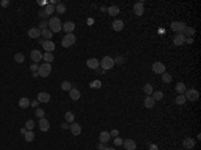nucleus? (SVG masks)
Instances as JSON below:
<instances>
[{
  "mask_svg": "<svg viewBox=\"0 0 201 150\" xmlns=\"http://www.w3.org/2000/svg\"><path fill=\"white\" fill-rule=\"evenodd\" d=\"M151 98L154 99V101H161V99L163 98V94H162V91H153V94H151Z\"/></svg>",
  "mask_w": 201,
  "mask_h": 150,
  "instance_id": "32",
  "label": "nucleus"
},
{
  "mask_svg": "<svg viewBox=\"0 0 201 150\" xmlns=\"http://www.w3.org/2000/svg\"><path fill=\"white\" fill-rule=\"evenodd\" d=\"M30 56H31V59L35 62V63H39V62L43 59V54H42L39 50H32Z\"/></svg>",
  "mask_w": 201,
  "mask_h": 150,
  "instance_id": "10",
  "label": "nucleus"
},
{
  "mask_svg": "<svg viewBox=\"0 0 201 150\" xmlns=\"http://www.w3.org/2000/svg\"><path fill=\"white\" fill-rule=\"evenodd\" d=\"M153 86H151L150 83H146V85H145L144 86V93L145 94H148V95H151V94H153Z\"/></svg>",
  "mask_w": 201,
  "mask_h": 150,
  "instance_id": "36",
  "label": "nucleus"
},
{
  "mask_svg": "<svg viewBox=\"0 0 201 150\" xmlns=\"http://www.w3.org/2000/svg\"><path fill=\"white\" fill-rule=\"evenodd\" d=\"M40 34H42V31L38 28V27H34V28H31L28 31V36L31 39H38L39 36H40Z\"/></svg>",
  "mask_w": 201,
  "mask_h": 150,
  "instance_id": "20",
  "label": "nucleus"
},
{
  "mask_svg": "<svg viewBox=\"0 0 201 150\" xmlns=\"http://www.w3.org/2000/svg\"><path fill=\"white\" fill-rule=\"evenodd\" d=\"M38 103H39V101H38V99H35V101H32V102H31L32 107H36V106H38Z\"/></svg>",
  "mask_w": 201,
  "mask_h": 150,
  "instance_id": "52",
  "label": "nucleus"
},
{
  "mask_svg": "<svg viewBox=\"0 0 201 150\" xmlns=\"http://www.w3.org/2000/svg\"><path fill=\"white\" fill-rule=\"evenodd\" d=\"M43 59L46 63H51L54 61V54L52 52H46V54H43Z\"/></svg>",
  "mask_w": 201,
  "mask_h": 150,
  "instance_id": "33",
  "label": "nucleus"
},
{
  "mask_svg": "<svg viewBox=\"0 0 201 150\" xmlns=\"http://www.w3.org/2000/svg\"><path fill=\"white\" fill-rule=\"evenodd\" d=\"M25 131H27V129H25V127H24V129H20V134L24 135V134H25Z\"/></svg>",
  "mask_w": 201,
  "mask_h": 150,
  "instance_id": "55",
  "label": "nucleus"
},
{
  "mask_svg": "<svg viewBox=\"0 0 201 150\" xmlns=\"http://www.w3.org/2000/svg\"><path fill=\"white\" fill-rule=\"evenodd\" d=\"M170 28L174 32H177V34H184V31L186 28V24L185 22H173L170 24Z\"/></svg>",
  "mask_w": 201,
  "mask_h": 150,
  "instance_id": "6",
  "label": "nucleus"
},
{
  "mask_svg": "<svg viewBox=\"0 0 201 150\" xmlns=\"http://www.w3.org/2000/svg\"><path fill=\"white\" fill-rule=\"evenodd\" d=\"M24 55L22 54V52H18V54H15V62L16 63H23L24 62Z\"/></svg>",
  "mask_w": 201,
  "mask_h": 150,
  "instance_id": "39",
  "label": "nucleus"
},
{
  "mask_svg": "<svg viewBox=\"0 0 201 150\" xmlns=\"http://www.w3.org/2000/svg\"><path fill=\"white\" fill-rule=\"evenodd\" d=\"M176 91L178 94H184L186 91V86H185V83H182V82H180V83H177L176 85Z\"/></svg>",
  "mask_w": 201,
  "mask_h": 150,
  "instance_id": "27",
  "label": "nucleus"
},
{
  "mask_svg": "<svg viewBox=\"0 0 201 150\" xmlns=\"http://www.w3.org/2000/svg\"><path fill=\"white\" fill-rule=\"evenodd\" d=\"M118 135H120V133H118V130H117V129H113V130L110 131V137H118Z\"/></svg>",
  "mask_w": 201,
  "mask_h": 150,
  "instance_id": "46",
  "label": "nucleus"
},
{
  "mask_svg": "<svg viewBox=\"0 0 201 150\" xmlns=\"http://www.w3.org/2000/svg\"><path fill=\"white\" fill-rule=\"evenodd\" d=\"M154 103H156V101L151 98V95H148L146 98L144 99V106L146 107V109H151V107H154Z\"/></svg>",
  "mask_w": 201,
  "mask_h": 150,
  "instance_id": "21",
  "label": "nucleus"
},
{
  "mask_svg": "<svg viewBox=\"0 0 201 150\" xmlns=\"http://www.w3.org/2000/svg\"><path fill=\"white\" fill-rule=\"evenodd\" d=\"M195 145H196V142H195V139H193V138H185V139L182 141V146L185 147V149H188V150L193 149V147H195Z\"/></svg>",
  "mask_w": 201,
  "mask_h": 150,
  "instance_id": "17",
  "label": "nucleus"
},
{
  "mask_svg": "<svg viewBox=\"0 0 201 150\" xmlns=\"http://www.w3.org/2000/svg\"><path fill=\"white\" fill-rule=\"evenodd\" d=\"M64 119H66L67 123H72V122H74V119H75V115L72 114L71 111H67L66 114H64Z\"/></svg>",
  "mask_w": 201,
  "mask_h": 150,
  "instance_id": "30",
  "label": "nucleus"
},
{
  "mask_svg": "<svg viewBox=\"0 0 201 150\" xmlns=\"http://www.w3.org/2000/svg\"><path fill=\"white\" fill-rule=\"evenodd\" d=\"M31 70H32V73H38L39 66L38 64H31Z\"/></svg>",
  "mask_w": 201,
  "mask_h": 150,
  "instance_id": "48",
  "label": "nucleus"
},
{
  "mask_svg": "<svg viewBox=\"0 0 201 150\" xmlns=\"http://www.w3.org/2000/svg\"><path fill=\"white\" fill-rule=\"evenodd\" d=\"M62 129H64V130H66V129H70L69 123H62Z\"/></svg>",
  "mask_w": 201,
  "mask_h": 150,
  "instance_id": "54",
  "label": "nucleus"
},
{
  "mask_svg": "<svg viewBox=\"0 0 201 150\" xmlns=\"http://www.w3.org/2000/svg\"><path fill=\"white\" fill-rule=\"evenodd\" d=\"M60 87H62L63 91H70V90L72 89V85L69 82V80H63V82H62V86H60Z\"/></svg>",
  "mask_w": 201,
  "mask_h": 150,
  "instance_id": "31",
  "label": "nucleus"
},
{
  "mask_svg": "<svg viewBox=\"0 0 201 150\" xmlns=\"http://www.w3.org/2000/svg\"><path fill=\"white\" fill-rule=\"evenodd\" d=\"M42 46H43V50L46 52H52L54 50H55V43L51 40H43Z\"/></svg>",
  "mask_w": 201,
  "mask_h": 150,
  "instance_id": "8",
  "label": "nucleus"
},
{
  "mask_svg": "<svg viewBox=\"0 0 201 150\" xmlns=\"http://www.w3.org/2000/svg\"><path fill=\"white\" fill-rule=\"evenodd\" d=\"M34 127H35V122L32 121V119H28V121L25 122V129H27V130H32Z\"/></svg>",
  "mask_w": 201,
  "mask_h": 150,
  "instance_id": "42",
  "label": "nucleus"
},
{
  "mask_svg": "<svg viewBox=\"0 0 201 150\" xmlns=\"http://www.w3.org/2000/svg\"><path fill=\"white\" fill-rule=\"evenodd\" d=\"M55 11H57L58 13H64L66 12V6L63 3H59L58 6H55Z\"/></svg>",
  "mask_w": 201,
  "mask_h": 150,
  "instance_id": "38",
  "label": "nucleus"
},
{
  "mask_svg": "<svg viewBox=\"0 0 201 150\" xmlns=\"http://www.w3.org/2000/svg\"><path fill=\"white\" fill-rule=\"evenodd\" d=\"M62 30L67 34H72V31L75 30V23L72 22H66L64 24H62Z\"/></svg>",
  "mask_w": 201,
  "mask_h": 150,
  "instance_id": "14",
  "label": "nucleus"
},
{
  "mask_svg": "<svg viewBox=\"0 0 201 150\" xmlns=\"http://www.w3.org/2000/svg\"><path fill=\"white\" fill-rule=\"evenodd\" d=\"M70 130H71L72 135H79V134H81V131H82V127H81V125H79V123L72 122V123L70 125Z\"/></svg>",
  "mask_w": 201,
  "mask_h": 150,
  "instance_id": "16",
  "label": "nucleus"
},
{
  "mask_svg": "<svg viewBox=\"0 0 201 150\" xmlns=\"http://www.w3.org/2000/svg\"><path fill=\"white\" fill-rule=\"evenodd\" d=\"M125 63V58L123 56H117L114 59V64H123Z\"/></svg>",
  "mask_w": 201,
  "mask_h": 150,
  "instance_id": "44",
  "label": "nucleus"
},
{
  "mask_svg": "<svg viewBox=\"0 0 201 150\" xmlns=\"http://www.w3.org/2000/svg\"><path fill=\"white\" fill-rule=\"evenodd\" d=\"M106 144H102V142H99V144H98V149H99V150H105V149H106Z\"/></svg>",
  "mask_w": 201,
  "mask_h": 150,
  "instance_id": "49",
  "label": "nucleus"
},
{
  "mask_svg": "<svg viewBox=\"0 0 201 150\" xmlns=\"http://www.w3.org/2000/svg\"><path fill=\"white\" fill-rule=\"evenodd\" d=\"M110 139V133H107V131H102L99 134V141L102 144H107Z\"/></svg>",
  "mask_w": 201,
  "mask_h": 150,
  "instance_id": "25",
  "label": "nucleus"
},
{
  "mask_svg": "<svg viewBox=\"0 0 201 150\" xmlns=\"http://www.w3.org/2000/svg\"><path fill=\"white\" fill-rule=\"evenodd\" d=\"M195 32H196V30L193 28V27H186L185 31H184V35H188L189 38H193V36H195Z\"/></svg>",
  "mask_w": 201,
  "mask_h": 150,
  "instance_id": "35",
  "label": "nucleus"
},
{
  "mask_svg": "<svg viewBox=\"0 0 201 150\" xmlns=\"http://www.w3.org/2000/svg\"><path fill=\"white\" fill-rule=\"evenodd\" d=\"M48 30L52 34H57V32H59L62 30V22H60V19L58 16H54V18H51L48 20Z\"/></svg>",
  "mask_w": 201,
  "mask_h": 150,
  "instance_id": "1",
  "label": "nucleus"
},
{
  "mask_svg": "<svg viewBox=\"0 0 201 150\" xmlns=\"http://www.w3.org/2000/svg\"><path fill=\"white\" fill-rule=\"evenodd\" d=\"M99 66L102 67L103 71H107V70H111L114 67V59L110 56H103L102 61L99 62Z\"/></svg>",
  "mask_w": 201,
  "mask_h": 150,
  "instance_id": "2",
  "label": "nucleus"
},
{
  "mask_svg": "<svg viewBox=\"0 0 201 150\" xmlns=\"http://www.w3.org/2000/svg\"><path fill=\"white\" fill-rule=\"evenodd\" d=\"M151 70H153L154 74L162 75V74L165 73V70H166V67H165V64L161 63V62H156V63H153V66H151Z\"/></svg>",
  "mask_w": 201,
  "mask_h": 150,
  "instance_id": "7",
  "label": "nucleus"
},
{
  "mask_svg": "<svg viewBox=\"0 0 201 150\" xmlns=\"http://www.w3.org/2000/svg\"><path fill=\"white\" fill-rule=\"evenodd\" d=\"M39 127H40L42 131H48V129H50V122L46 118H40L39 119Z\"/></svg>",
  "mask_w": 201,
  "mask_h": 150,
  "instance_id": "19",
  "label": "nucleus"
},
{
  "mask_svg": "<svg viewBox=\"0 0 201 150\" xmlns=\"http://www.w3.org/2000/svg\"><path fill=\"white\" fill-rule=\"evenodd\" d=\"M24 138H25V141H27V142H32V141H34V138H35V133L32 130H27V131H25V134H24Z\"/></svg>",
  "mask_w": 201,
  "mask_h": 150,
  "instance_id": "28",
  "label": "nucleus"
},
{
  "mask_svg": "<svg viewBox=\"0 0 201 150\" xmlns=\"http://www.w3.org/2000/svg\"><path fill=\"white\" fill-rule=\"evenodd\" d=\"M54 11H55V7L52 6V4H46V7H44V12H46V15H51V13L54 12Z\"/></svg>",
  "mask_w": 201,
  "mask_h": 150,
  "instance_id": "34",
  "label": "nucleus"
},
{
  "mask_svg": "<svg viewBox=\"0 0 201 150\" xmlns=\"http://www.w3.org/2000/svg\"><path fill=\"white\" fill-rule=\"evenodd\" d=\"M122 146L125 147L126 150H135V147H137V144H135L134 139H123Z\"/></svg>",
  "mask_w": 201,
  "mask_h": 150,
  "instance_id": "12",
  "label": "nucleus"
},
{
  "mask_svg": "<svg viewBox=\"0 0 201 150\" xmlns=\"http://www.w3.org/2000/svg\"><path fill=\"white\" fill-rule=\"evenodd\" d=\"M52 71V67H51L50 63H44V64H39V70H38V74L40 77L43 78H47L48 75L51 74Z\"/></svg>",
  "mask_w": 201,
  "mask_h": 150,
  "instance_id": "3",
  "label": "nucleus"
},
{
  "mask_svg": "<svg viewBox=\"0 0 201 150\" xmlns=\"http://www.w3.org/2000/svg\"><path fill=\"white\" fill-rule=\"evenodd\" d=\"M105 150H115V149H114V147H106Z\"/></svg>",
  "mask_w": 201,
  "mask_h": 150,
  "instance_id": "56",
  "label": "nucleus"
},
{
  "mask_svg": "<svg viewBox=\"0 0 201 150\" xmlns=\"http://www.w3.org/2000/svg\"><path fill=\"white\" fill-rule=\"evenodd\" d=\"M149 150H158V146L156 144H150L149 145Z\"/></svg>",
  "mask_w": 201,
  "mask_h": 150,
  "instance_id": "50",
  "label": "nucleus"
},
{
  "mask_svg": "<svg viewBox=\"0 0 201 150\" xmlns=\"http://www.w3.org/2000/svg\"><path fill=\"white\" fill-rule=\"evenodd\" d=\"M50 99H51V95L48 93H46V91H42V93L38 94V101L42 103H47L50 102Z\"/></svg>",
  "mask_w": 201,
  "mask_h": 150,
  "instance_id": "15",
  "label": "nucleus"
},
{
  "mask_svg": "<svg viewBox=\"0 0 201 150\" xmlns=\"http://www.w3.org/2000/svg\"><path fill=\"white\" fill-rule=\"evenodd\" d=\"M184 96L186 98V101H192V102H195V101H197V99H198L200 94H198V91L196 89H186V91L184 93Z\"/></svg>",
  "mask_w": 201,
  "mask_h": 150,
  "instance_id": "4",
  "label": "nucleus"
},
{
  "mask_svg": "<svg viewBox=\"0 0 201 150\" xmlns=\"http://www.w3.org/2000/svg\"><path fill=\"white\" fill-rule=\"evenodd\" d=\"M39 16H40V18H43V20H44V18H47V15H46V12H44V11H40V12H39Z\"/></svg>",
  "mask_w": 201,
  "mask_h": 150,
  "instance_id": "51",
  "label": "nucleus"
},
{
  "mask_svg": "<svg viewBox=\"0 0 201 150\" xmlns=\"http://www.w3.org/2000/svg\"><path fill=\"white\" fill-rule=\"evenodd\" d=\"M100 86H102V83H100V80H93V82L90 83V87L91 89H100Z\"/></svg>",
  "mask_w": 201,
  "mask_h": 150,
  "instance_id": "40",
  "label": "nucleus"
},
{
  "mask_svg": "<svg viewBox=\"0 0 201 150\" xmlns=\"http://www.w3.org/2000/svg\"><path fill=\"white\" fill-rule=\"evenodd\" d=\"M52 32L50 31V30L48 28H44V30H42V34H40V36H43L44 39H46V40H50L51 38H52Z\"/></svg>",
  "mask_w": 201,
  "mask_h": 150,
  "instance_id": "26",
  "label": "nucleus"
},
{
  "mask_svg": "<svg viewBox=\"0 0 201 150\" xmlns=\"http://www.w3.org/2000/svg\"><path fill=\"white\" fill-rule=\"evenodd\" d=\"M19 106L22 107V109H27V107L31 106V101H30L27 96H23V98L19 101Z\"/></svg>",
  "mask_w": 201,
  "mask_h": 150,
  "instance_id": "23",
  "label": "nucleus"
},
{
  "mask_svg": "<svg viewBox=\"0 0 201 150\" xmlns=\"http://www.w3.org/2000/svg\"><path fill=\"white\" fill-rule=\"evenodd\" d=\"M69 93H70V98H71L72 101H78V99L81 98V91H79L78 89H74V87H72Z\"/></svg>",
  "mask_w": 201,
  "mask_h": 150,
  "instance_id": "22",
  "label": "nucleus"
},
{
  "mask_svg": "<svg viewBox=\"0 0 201 150\" xmlns=\"http://www.w3.org/2000/svg\"><path fill=\"white\" fill-rule=\"evenodd\" d=\"M86 64H87V67L91 68V70H97V68L99 67V61H98L97 58H90V59H87Z\"/></svg>",
  "mask_w": 201,
  "mask_h": 150,
  "instance_id": "11",
  "label": "nucleus"
},
{
  "mask_svg": "<svg viewBox=\"0 0 201 150\" xmlns=\"http://www.w3.org/2000/svg\"><path fill=\"white\" fill-rule=\"evenodd\" d=\"M174 102H176V105L182 106L186 102V98L184 96V94H178V96H176V99H174Z\"/></svg>",
  "mask_w": 201,
  "mask_h": 150,
  "instance_id": "29",
  "label": "nucleus"
},
{
  "mask_svg": "<svg viewBox=\"0 0 201 150\" xmlns=\"http://www.w3.org/2000/svg\"><path fill=\"white\" fill-rule=\"evenodd\" d=\"M111 27H113V30L115 32H120V31H122L123 30V27H125V24H123V22L122 20H114L113 22V24H111Z\"/></svg>",
  "mask_w": 201,
  "mask_h": 150,
  "instance_id": "18",
  "label": "nucleus"
},
{
  "mask_svg": "<svg viewBox=\"0 0 201 150\" xmlns=\"http://www.w3.org/2000/svg\"><path fill=\"white\" fill-rule=\"evenodd\" d=\"M133 10H134V13L137 16L144 15V11H145V8H144V1H138V3H135L134 7H133Z\"/></svg>",
  "mask_w": 201,
  "mask_h": 150,
  "instance_id": "9",
  "label": "nucleus"
},
{
  "mask_svg": "<svg viewBox=\"0 0 201 150\" xmlns=\"http://www.w3.org/2000/svg\"><path fill=\"white\" fill-rule=\"evenodd\" d=\"M161 78H162V82L163 83H170V82H172V75H170V74H168L166 71L161 75Z\"/></svg>",
  "mask_w": 201,
  "mask_h": 150,
  "instance_id": "37",
  "label": "nucleus"
},
{
  "mask_svg": "<svg viewBox=\"0 0 201 150\" xmlns=\"http://www.w3.org/2000/svg\"><path fill=\"white\" fill-rule=\"evenodd\" d=\"M122 144H123V139L120 137V135H118V137H115V138H114V145H115V146H121V145H122Z\"/></svg>",
  "mask_w": 201,
  "mask_h": 150,
  "instance_id": "45",
  "label": "nucleus"
},
{
  "mask_svg": "<svg viewBox=\"0 0 201 150\" xmlns=\"http://www.w3.org/2000/svg\"><path fill=\"white\" fill-rule=\"evenodd\" d=\"M185 43H188V44H192V43H193V38H188V39H185Z\"/></svg>",
  "mask_w": 201,
  "mask_h": 150,
  "instance_id": "53",
  "label": "nucleus"
},
{
  "mask_svg": "<svg viewBox=\"0 0 201 150\" xmlns=\"http://www.w3.org/2000/svg\"><path fill=\"white\" fill-rule=\"evenodd\" d=\"M35 115H36V117H38L39 119H40V118H44V110L40 109V107H38V109L35 110Z\"/></svg>",
  "mask_w": 201,
  "mask_h": 150,
  "instance_id": "41",
  "label": "nucleus"
},
{
  "mask_svg": "<svg viewBox=\"0 0 201 150\" xmlns=\"http://www.w3.org/2000/svg\"><path fill=\"white\" fill-rule=\"evenodd\" d=\"M185 35L184 34H176L174 35V38H173V43L176 46H182L184 43H185Z\"/></svg>",
  "mask_w": 201,
  "mask_h": 150,
  "instance_id": "13",
  "label": "nucleus"
},
{
  "mask_svg": "<svg viewBox=\"0 0 201 150\" xmlns=\"http://www.w3.org/2000/svg\"><path fill=\"white\" fill-rule=\"evenodd\" d=\"M11 4V1L10 0H3V1H1V3H0V6L1 7H8Z\"/></svg>",
  "mask_w": 201,
  "mask_h": 150,
  "instance_id": "47",
  "label": "nucleus"
},
{
  "mask_svg": "<svg viewBox=\"0 0 201 150\" xmlns=\"http://www.w3.org/2000/svg\"><path fill=\"white\" fill-rule=\"evenodd\" d=\"M47 27H48V22H47V20H42V22L39 23V27H38V28L42 31V30L47 28Z\"/></svg>",
  "mask_w": 201,
  "mask_h": 150,
  "instance_id": "43",
  "label": "nucleus"
},
{
  "mask_svg": "<svg viewBox=\"0 0 201 150\" xmlns=\"http://www.w3.org/2000/svg\"><path fill=\"white\" fill-rule=\"evenodd\" d=\"M75 40H76V38H75V35L74 34H66L64 35V38L62 39V46L63 47H71L74 43H75Z\"/></svg>",
  "mask_w": 201,
  "mask_h": 150,
  "instance_id": "5",
  "label": "nucleus"
},
{
  "mask_svg": "<svg viewBox=\"0 0 201 150\" xmlns=\"http://www.w3.org/2000/svg\"><path fill=\"white\" fill-rule=\"evenodd\" d=\"M120 8H118V6H110L109 8H107V13L110 16H117L118 13H120Z\"/></svg>",
  "mask_w": 201,
  "mask_h": 150,
  "instance_id": "24",
  "label": "nucleus"
}]
</instances>
